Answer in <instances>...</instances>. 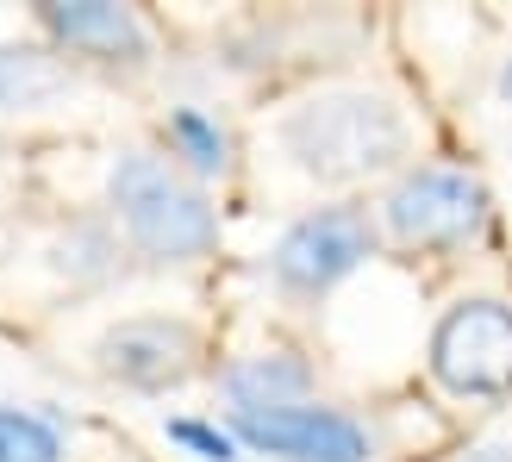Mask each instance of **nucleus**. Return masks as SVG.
<instances>
[{"mask_svg": "<svg viewBox=\"0 0 512 462\" xmlns=\"http://www.w3.org/2000/svg\"><path fill=\"white\" fill-rule=\"evenodd\" d=\"M281 144L319 182H363V175L394 169L406 157V125L375 94H325L288 113Z\"/></svg>", "mask_w": 512, "mask_h": 462, "instance_id": "f257e3e1", "label": "nucleus"}, {"mask_svg": "<svg viewBox=\"0 0 512 462\" xmlns=\"http://www.w3.org/2000/svg\"><path fill=\"white\" fill-rule=\"evenodd\" d=\"M107 188H113V207H119L125 238H132L144 256H157V263H188V256L213 250L219 219L207 207V194L188 188L169 163L132 150V157L113 163V182Z\"/></svg>", "mask_w": 512, "mask_h": 462, "instance_id": "f03ea898", "label": "nucleus"}, {"mask_svg": "<svg viewBox=\"0 0 512 462\" xmlns=\"http://www.w3.org/2000/svg\"><path fill=\"white\" fill-rule=\"evenodd\" d=\"M431 375L463 400L512 394V306L456 300L431 331Z\"/></svg>", "mask_w": 512, "mask_h": 462, "instance_id": "7ed1b4c3", "label": "nucleus"}, {"mask_svg": "<svg viewBox=\"0 0 512 462\" xmlns=\"http://www.w3.org/2000/svg\"><path fill=\"white\" fill-rule=\"evenodd\" d=\"M381 213H388V231L400 244H419V250H444V244H463L481 231L488 219V188L475 182L463 169H413L400 175L394 194L381 200Z\"/></svg>", "mask_w": 512, "mask_h": 462, "instance_id": "20e7f679", "label": "nucleus"}, {"mask_svg": "<svg viewBox=\"0 0 512 462\" xmlns=\"http://www.w3.org/2000/svg\"><path fill=\"white\" fill-rule=\"evenodd\" d=\"M375 250V225L356 207H319L294 219L275 244V281L294 294H325L338 288L350 269H363Z\"/></svg>", "mask_w": 512, "mask_h": 462, "instance_id": "39448f33", "label": "nucleus"}, {"mask_svg": "<svg viewBox=\"0 0 512 462\" xmlns=\"http://www.w3.org/2000/svg\"><path fill=\"white\" fill-rule=\"evenodd\" d=\"M238 444L275 462H369V431L338 406H275V413H232Z\"/></svg>", "mask_w": 512, "mask_h": 462, "instance_id": "423d86ee", "label": "nucleus"}, {"mask_svg": "<svg viewBox=\"0 0 512 462\" xmlns=\"http://www.w3.org/2000/svg\"><path fill=\"white\" fill-rule=\"evenodd\" d=\"M100 369L125 388H175V381H188L194 356H200V338L194 325L182 319H125L113 325L107 338H100Z\"/></svg>", "mask_w": 512, "mask_h": 462, "instance_id": "0eeeda50", "label": "nucleus"}, {"mask_svg": "<svg viewBox=\"0 0 512 462\" xmlns=\"http://www.w3.org/2000/svg\"><path fill=\"white\" fill-rule=\"evenodd\" d=\"M44 25L69 50H82V57H107V63H144L150 57L138 13L113 7V0H57V7H44Z\"/></svg>", "mask_w": 512, "mask_h": 462, "instance_id": "6e6552de", "label": "nucleus"}, {"mask_svg": "<svg viewBox=\"0 0 512 462\" xmlns=\"http://www.w3.org/2000/svg\"><path fill=\"white\" fill-rule=\"evenodd\" d=\"M225 394H232V413H275V406H300L306 363L288 356V350L244 356L238 369H225Z\"/></svg>", "mask_w": 512, "mask_h": 462, "instance_id": "1a4fd4ad", "label": "nucleus"}, {"mask_svg": "<svg viewBox=\"0 0 512 462\" xmlns=\"http://www.w3.org/2000/svg\"><path fill=\"white\" fill-rule=\"evenodd\" d=\"M69 88V69L44 50H0V113H32V107H50Z\"/></svg>", "mask_w": 512, "mask_h": 462, "instance_id": "9d476101", "label": "nucleus"}, {"mask_svg": "<svg viewBox=\"0 0 512 462\" xmlns=\"http://www.w3.org/2000/svg\"><path fill=\"white\" fill-rule=\"evenodd\" d=\"M0 462H63L57 425L19 406H0Z\"/></svg>", "mask_w": 512, "mask_h": 462, "instance_id": "9b49d317", "label": "nucleus"}, {"mask_svg": "<svg viewBox=\"0 0 512 462\" xmlns=\"http://www.w3.org/2000/svg\"><path fill=\"white\" fill-rule=\"evenodd\" d=\"M169 144H175V157H182L188 169H200V175H219L225 169V132L207 113H194V107H175L169 113Z\"/></svg>", "mask_w": 512, "mask_h": 462, "instance_id": "f8f14e48", "label": "nucleus"}, {"mask_svg": "<svg viewBox=\"0 0 512 462\" xmlns=\"http://www.w3.org/2000/svg\"><path fill=\"white\" fill-rule=\"evenodd\" d=\"M169 444L194 450L200 462H238V438L219 431V425H207V419H169Z\"/></svg>", "mask_w": 512, "mask_h": 462, "instance_id": "ddd939ff", "label": "nucleus"}, {"mask_svg": "<svg viewBox=\"0 0 512 462\" xmlns=\"http://www.w3.org/2000/svg\"><path fill=\"white\" fill-rule=\"evenodd\" d=\"M500 100H506V107H512V63L500 69Z\"/></svg>", "mask_w": 512, "mask_h": 462, "instance_id": "4468645a", "label": "nucleus"}]
</instances>
